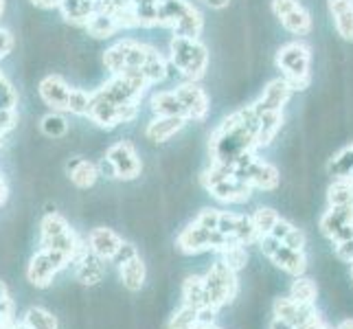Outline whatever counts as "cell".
I'll return each instance as SVG.
<instances>
[{"label": "cell", "mask_w": 353, "mask_h": 329, "mask_svg": "<svg viewBox=\"0 0 353 329\" xmlns=\"http://www.w3.org/2000/svg\"><path fill=\"white\" fill-rule=\"evenodd\" d=\"M7 297H9V290H7V286L3 281H0V301L7 299Z\"/></svg>", "instance_id": "cell-51"}, {"label": "cell", "mask_w": 353, "mask_h": 329, "mask_svg": "<svg viewBox=\"0 0 353 329\" xmlns=\"http://www.w3.org/2000/svg\"><path fill=\"white\" fill-rule=\"evenodd\" d=\"M327 9L340 38L353 42V0H327Z\"/></svg>", "instance_id": "cell-22"}, {"label": "cell", "mask_w": 353, "mask_h": 329, "mask_svg": "<svg viewBox=\"0 0 353 329\" xmlns=\"http://www.w3.org/2000/svg\"><path fill=\"white\" fill-rule=\"evenodd\" d=\"M200 182L215 200H220L224 204H243L252 196V189L246 182H241L233 174V169L224 163L213 161L211 167L200 176Z\"/></svg>", "instance_id": "cell-4"}, {"label": "cell", "mask_w": 353, "mask_h": 329, "mask_svg": "<svg viewBox=\"0 0 353 329\" xmlns=\"http://www.w3.org/2000/svg\"><path fill=\"white\" fill-rule=\"evenodd\" d=\"M283 128V112H263L259 114V130H257V150L268 148L276 134Z\"/></svg>", "instance_id": "cell-26"}, {"label": "cell", "mask_w": 353, "mask_h": 329, "mask_svg": "<svg viewBox=\"0 0 353 329\" xmlns=\"http://www.w3.org/2000/svg\"><path fill=\"white\" fill-rule=\"evenodd\" d=\"M336 329H353V319H347V321H343V323H340Z\"/></svg>", "instance_id": "cell-50"}, {"label": "cell", "mask_w": 353, "mask_h": 329, "mask_svg": "<svg viewBox=\"0 0 353 329\" xmlns=\"http://www.w3.org/2000/svg\"><path fill=\"white\" fill-rule=\"evenodd\" d=\"M169 66L176 68L187 81H200L209 68V48L200 38H182L174 35L169 42Z\"/></svg>", "instance_id": "cell-2"}, {"label": "cell", "mask_w": 353, "mask_h": 329, "mask_svg": "<svg viewBox=\"0 0 353 329\" xmlns=\"http://www.w3.org/2000/svg\"><path fill=\"white\" fill-rule=\"evenodd\" d=\"M202 281L206 292V306L213 310L228 306L237 297V272L230 270L222 259H217L209 268V272L202 277Z\"/></svg>", "instance_id": "cell-8"}, {"label": "cell", "mask_w": 353, "mask_h": 329, "mask_svg": "<svg viewBox=\"0 0 353 329\" xmlns=\"http://www.w3.org/2000/svg\"><path fill=\"white\" fill-rule=\"evenodd\" d=\"M90 108V92L83 88H70V97H68V114L75 117H86Z\"/></svg>", "instance_id": "cell-40"}, {"label": "cell", "mask_w": 353, "mask_h": 329, "mask_svg": "<svg viewBox=\"0 0 353 329\" xmlns=\"http://www.w3.org/2000/svg\"><path fill=\"white\" fill-rule=\"evenodd\" d=\"M40 130L48 139H62L68 132V119L64 112H55V110H51V112L42 117Z\"/></svg>", "instance_id": "cell-32"}, {"label": "cell", "mask_w": 353, "mask_h": 329, "mask_svg": "<svg viewBox=\"0 0 353 329\" xmlns=\"http://www.w3.org/2000/svg\"><path fill=\"white\" fill-rule=\"evenodd\" d=\"M121 243H123V237L105 226L90 230V235H88V250L97 255V257H101L103 261H110L114 257Z\"/></svg>", "instance_id": "cell-18"}, {"label": "cell", "mask_w": 353, "mask_h": 329, "mask_svg": "<svg viewBox=\"0 0 353 329\" xmlns=\"http://www.w3.org/2000/svg\"><path fill=\"white\" fill-rule=\"evenodd\" d=\"M66 172L70 182L77 189H90L97 178H99V169H97L94 163L86 161V158H70V163L66 165Z\"/></svg>", "instance_id": "cell-23"}, {"label": "cell", "mask_w": 353, "mask_h": 329, "mask_svg": "<svg viewBox=\"0 0 353 329\" xmlns=\"http://www.w3.org/2000/svg\"><path fill=\"white\" fill-rule=\"evenodd\" d=\"M351 281H353V266H351Z\"/></svg>", "instance_id": "cell-54"}, {"label": "cell", "mask_w": 353, "mask_h": 329, "mask_svg": "<svg viewBox=\"0 0 353 329\" xmlns=\"http://www.w3.org/2000/svg\"><path fill=\"white\" fill-rule=\"evenodd\" d=\"M161 3H167V0H158V5H161Z\"/></svg>", "instance_id": "cell-55"}, {"label": "cell", "mask_w": 353, "mask_h": 329, "mask_svg": "<svg viewBox=\"0 0 353 329\" xmlns=\"http://www.w3.org/2000/svg\"><path fill=\"white\" fill-rule=\"evenodd\" d=\"M228 167L233 169V174L241 182H246L250 189L274 191L279 187V180H281V176H279V169L272 163L263 161V158H257V156H254V152L239 156L237 161L233 165H228Z\"/></svg>", "instance_id": "cell-7"}, {"label": "cell", "mask_w": 353, "mask_h": 329, "mask_svg": "<svg viewBox=\"0 0 353 329\" xmlns=\"http://www.w3.org/2000/svg\"><path fill=\"white\" fill-rule=\"evenodd\" d=\"M217 230L222 235H226L233 243H241V246H248V243L257 241V233H254L250 217L246 215H237V213H228L220 211V219H217Z\"/></svg>", "instance_id": "cell-16"}, {"label": "cell", "mask_w": 353, "mask_h": 329, "mask_svg": "<svg viewBox=\"0 0 353 329\" xmlns=\"http://www.w3.org/2000/svg\"><path fill=\"white\" fill-rule=\"evenodd\" d=\"M270 9L281 22V27L292 35H307L314 27L310 11L301 5V0H272Z\"/></svg>", "instance_id": "cell-12"}, {"label": "cell", "mask_w": 353, "mask_h": 329, "mask_svg": "<svg viewBox=\"0 0 353 329\" xmlns=\"http://www.w3.org/2000/svg\"><path fill=\"white\" fill-rule=\"evenodd\" d=\"M196 329H222V327H217V325H198Z\"/></svg>", "instance_id": "cell-52"}, {"label": "cell", "mask_w": 353, "mask_h": 329, "mask_svg": "<svg viewBox=\"0 0 353 329\" xmlns=\"http://www.w3.org/2000/svg\"><path fill=\"white\" fill-rule=\"evenodd\" d=\"M7 196H9V189H7V182L3 178V174H0V206H3L7 202Z\"/></svg>", "instance_id": "cell-47"}, {"label": "cell", "mask_w": 353, "mask_h": 329, "mask_svg": "<svg viewBox=\"0 0 353 329\" xmlns=\"http://www.w3.org/2000/svg\"><path fill=\"white\" fill-rule=\"evenodd\" d=\"M176 246L180 252H185V255H200L206 250L220 252L226 246H233V241H230L226 235H222L217 228H206L193 219L191 224H187L180 230V235L176 239Z\"/></svg>", "instance_id": "cell-9"}, {"label": "cell", "mask_w": 353, "mask_h": 329, "mask_svg": "<svg viewBox=\"0 0 353 329\" xmlns=\"http://www.w3.org/2000/svg\"><path fill=\"white\" fill-rule=\"evenodd\" d=\"M257 130L259 117L252 106L239 108L233 114L222 119L211 134L209 150L215 163L233 165L239 156L257 152Z\"/></svg>", "instance_id": "cell-1"}, {"label": "cell", "mask_w": 353, "mask_h": 329, "mask_svg": "<svg viewBox=\"0 0 353 329\" xmlns=\"http://www.w3.org/2000/svg\"><path fill=\"white\" fill-rule=\"evenodd\" d=\"M14 35H11L7 29H0V59H5L11 51H14Z\"/></svg>", "instance_id": "cell-45"}, {"label": "cell", "mask_w": 353, "mask_h": 329, "mask_svg": "<svg viewBox=\"0 0 353 329\" xmlns=\"http://www.w3.org/2000/svg\"><path fill=\"white\" fill-rule=\"evenodd\" d=\"M189 121L185 117H154L145 128V139L152 143H167L178 132L185 130Z\"/></svg>", "instance_id": "cell-19"}, {"label": "cell", "mask_w": 353, "mask_h": 329, "mask_svg": "<svg viewBox=\"0 0 353 329\" xmlns=\"http://www.w3.org/2000/svg\"><path fill=\"white\" fill-rule=\"evenodd\" d=\"M70 224L66 222V217L64 215H59V213H46L44 219H42V224H40V237L42 241L44 239H51L55 235H62L64 230H68Z\"/></svg>", "instance_id": "cell-37"}, {"label": "cell", "mask_w": 353, "mask_h": 329, "mask_svg": "<svg viewBox=\"0 0 353 329\" xmlns=\"http://www.w3.org/2000/svg\"><path fill=\"white\" fill-rule=\"evenodd\" d=\"M86 31L92 35V38H110L117 31H121L119 22L114 20L112 14H108V11H97V14L86 22Z\"/></svg>", "instance_id": "cell-28"}, {"label": "cell", "mask_w": 353, "mask_h": 329, "mask_svg": "<svg viewBox=\"0 0 353 329\" xmlns=\"http://www.w3.org/2000/svg\"><path fill=\"white\" fill-rule=\"evenodd\" d=\"M156 57H161V53L150 44H143L137 40H121L103 53V66L105 70H110V75H119L125 68L143 70Z\"/></svg>", "instance_id": "cell-6"}, {"label": "cell", "mask_w": 353, "mask_h": 329, "mask_svg": "<svg viewBox=\"0 0 353 329\" xmlns=\"http://www.w3.org/2000/svg\"><path fill=\"white\" fill-rule=\"evenodd\" d=\"M139 27H158V0H130Z\"/></svg>", "instance_id": "cell-34"}, {"label": "cell", "mask_w": 353, "mask_h": 329, "mask_svg": "<svg viewBox=\"0 0 353 329\" xmlns=\"http://www.w3.org/2000/svg\"><path fill=\"white\" fill-rule=\"evenodd\" d=\"M70 83L59 77V75H46L40 86H38V92H40V99L55 110V112H64L68 114V97H70Z\"/></svg>", "instance_id": "cell-17"}, {"label": "cell", "mask_w": 353, "mask_h": 329, "mask_svg": "<svg viewBox=\"0 0 353 329\" xmlns=\"http://www.w3.org/2000/svg\"><path fill=\"white\" fill-rule=\"evenodd\" d=\"M169 329H196L198 327V310L191 306H182L172 319H169Z\"/></svg>", "instance_id": "cell-39"}, {"label": "cell", "mask_w": 353, "mask_h": 329, "mask_svg": "<svg viewBox=\"0 0 353 329\" xmlns=\"http://www.w3.org/2000/svg\"><path fill=\"white\" fill-rule=\"evenodd\" d=\"M279 217L281 215H279L274 209H270V206H261V209L254 211L250 215V222H252V228H254V233H257V237L270 235V230L276 224Z\"/></svg>", "instance_id": "cell-35"}, {"label": "cell", "mask_w": 353, "mask_h": 329, "mask_svg": "<svg viewBox=\"0 0 353 329\" xmlns=\"http://www.w3.org/2000/svg\"><path fill=\"white\" fill-rule=\"evenodd\" d=\"M276 68L281 77L290 83L292 90H305L312 83V48L310 44L294 40L288 42L276 51Z\"/></svg>", "instance_id": "cell-3"}, {"label": "cell", "mask_w": 353, "mask_h": 329, "mask_svg": "<svg viewBox=\"0 0 353 329\" xmlns=\"http://www.w3.org/2000/svg\"><path fill=\"white\" fill-rule=\"evenodd\" d=\"M270 329H294L290 323H285V321H279V319H272V323H270Z\"/></svg>", "instance_id": "cell-49"}, {"label": "cell", "mask_w": 353, "mask_h": 329, "mask_svg": "<svg viewBox=\"0 0 353 329\" xmlns=\"http://www.w3.org/2000/svg\"><path fill=\"white\" fill-rule=\"evenodd\" d=\"M327 172L332 174V178H349L353 174V143L332 158L330 165H327Z\"/></svg>", "instance_id": "cell-33"}, {"label": "cell", "mask_w": 353, "mask_h": 329, "mask_svg": "<svg viewBox=\"0 0 353 329\" xmlns=\"http://www.w3.org/2000/svg\"><path fill=\"white\" fill-rule=\"evenodd\" d=\"M70 261L64 257L62 252L40 248L33 255L29 268H27V279L35 288H48L53 283V279L59 270H64Z\"/></svg>", "instance_id": "cell-11"}, {"label": "cell", "mask_w": 353, "mask_h": 329, "mask_svg": "<svg viewBox=\"0 0 353 329\" xmlns=\"http://www.w3.org/2000/svg\"><path fill=\"white\" fill-rule=\"evenodd\" d=\"M22 323L29 329H57V319L44 308H31L24 314Z\"/></svg>", "instance_id": "cell-36"}, {"label": "cell", "mask_w": 353, "mask_h": 329, "mask_svg": "<svg viewBox=\"0 0 353 329\" xmlns=\"http://www.w3.org/2000/svg\"><path fill=\"white\" fill-rule=\"evenodd\" d=\"M182 299H185V306H191L196 310L209 308L206 306V292H204L202 277H187L185 279V283H182Z\"/></svg>", "instance_id": "cell-29"}, {"label": "cell", "mask_w": 353, "mask_h": 329, "mask_svg": "<svg viewBox=\"0 0 353 329\" xmlns=\"http://www.w3.org/2000/svg\"><path fill=\"white\" fill-rule=\"evenodd\" d=\"M3 14H5V0H0V18H3Z\"/></svg>", "instance_id": "cell-53"}, {"label": "cell", "mask_w": 353, "mask_h": 329, "mask_svg": "<svg viewBox=\"0 0 353 329\" xmlns=\"http://www.w3.org/2000/svg\"><path fill=\"white\" fill-rule=\"evenodd\" d=\"M292 94H294V90H292L290 83L283 77H276L272 81H268L261 97L250 106L254 112H257V117L263 112H283V108L292 99Z\"/></svg>", "instance_id": "cell-15"}, {"label": "cell", "mask_w": 353, "mask_h": 329, "mask_svg": "<svg viewBox=\"0 0 353 329\" xmlns=\"http://www.w3.org/2000/svg\"><path fill=\"white\" fill-rule=\"evenodd\" d=\"M103 3L105 0H62L59 11H62L68 22L86 27V22L97 14V11L103 9Z\"/></svg>", "instance_id": "cell-21"}, {"label": "cell", "mask_w": 353, "mask_h": 329, "mask_svg": "<svg viewBox=\"0 0 353 329\" xmlns=\"http://www.w3.org/2000/svg\"><path fill=\"white\" fill-rule=\"evenodd\" d=\"M334 252H336V257H338V259H343V261H347V263H353V239L334 243Z\"/></svg>", "instance_id": "cell-43"}, {"label": "cell", "mask_w": 353, "mask_h": 329, "mask_svg": "<svg viewBox=\"0 0 353 329\" xmlns=\"http://www.w3.org/2000/svg\"><path fill=\"white\" fill-rule=\"evenodd\" d=\"M220 255H222V261L235 272H239L241 268L248 263V250H246V246H241V243L226 246L224 250H220Z\"/></svg>", "instance_id": "cell-38"}, {"label": "cell", "mask_w": 353, "mask_h": 329, "mask_svg": "<svg viewBox=\"0 0 353 329\" xmlns=\"http://www.w3.org/2000/svg\"><path fill=\"white\" fill-rule=\"evenodd\" d=\"M29 3H31L33 7H38V9L48 11V9H59V5H62V0H29Z\"/></svg>", "instance_id": "cell-46"}, {"label": "cell", "mask_w": 353, "mask_h": 329, "mask_svg": "<svg viewBox=\"0 0 353 329\" xmlns=\"http://www.w3.org/2000/svg\"><path fill=\"white\" fill-rule=\"evenodd\" d=\"M105 161L112 167V174L119 180H134L143 172V163L137 148L130 141H119L105 152Z\"/></svg>", "instance_id": "cell-13"}, {"label": "cell", "mask_w": 353, "mask_h": 329, "mask_svg": "<svg viewBox=\"0 0 353 329\" xmlns=\"http://www.w3.org/2000/svg\"><path fill=\"white\" fill-rule=\"evenodd\" d=\"M259 241V248L270 259L276 268H281L283 272L292 275V277H301L305 272L307 268V259H305V252L303 250H294L285 246L283 241L274 239L272 235H263L257 239Z\"/></svg>", "instance_id": "cell-10"}, {"label": "cell", "mask_w": 353, "mask_h": 329, "mask_svg": "<svg viewBox=\"0 0 353 329\" xmlns=\"http://www.w3.org/2000/svg\"><path fill=\"white\" fill-rule=\"evenodd\" d=\"M178 99L185 108V117L187 121H196V123H202V121L209 117V110H211V99L206 90L200 86L198 81H185L180 83L178 88H174Z\"/></svg>", "instance_id": "cell-14"}, {"label": "cell", "mask_w": 353, "mask_h": 329, "mask_svg": "<svg viewBox=\"0 0 353 329\" xmlns=\"http://www.w3.org/2000/svg\"><path fill=\"white\" fill-rule=\"evenodd\" d=\"M119 275H121V281H123V286L130 292H139L145 283V275H148V270H145L143 259L137 255V257H132L130 261L119 266Z\"/></svg>", "instance_id": "cell-27"}, {"label": "cell", "mask_w": 353, "mask_h": 329, "mask_svg": "<svg viewBox=\"0 0 353 329\" xmlns=\"http://www.w3.org/2000/svg\"><path fill=\"white\" fill-rule=\"evenodd\" d=\"M305 241H307L305 233H303L301 228H296L294 224H292V228L288 230V235L283 237V243H285V246L294 248V250H303V248H305Z\"/></svg>", "instance_id": "cell-41"}, {"label": "cell", "mask_w": 353, "mask_h": 329, "mask_svg": "<svg viewBox=\"0 0 353 329\" xmlns=\"http://www.w3.org/2000/svg\"><path fill=\"white\" fill-rule=\"evenodd\" d=\"M217 219H220V211H217V209H204L196 217V222L206 226V228H217Z\"/></svg>", "instance_id": "cell-44"}, {"label": "cell", "mask_w": 353, "mask_h": 329, "mask_svg": "<svg viewBox=\"0 0 353 329\" xmlns=\"http://www.w3.org/2000/svg\"><path fill=\"white\" fill-rule=\"evenodd\" d=\"M316 295H319V288L307 277H294V283L290 288V299L299 303V306H314Z\"/></svg>", "instance_id": "cell-30"}, {"label": "cell", "mask_w": 353, "mask_h": 329, "mask_svg": "<svg viewBox=\"0 0 353 329\" xmlns=\"http://www.w3.org/2000/svg\"><path fill=\"white\" fill-rule=\"evenodd\" d=\"M150 108L154 117H185V108H182L176 90H158L152 94Z\"/></svg>", "instance_id": "cell-25"}, {"label": "cell", "mask_w": 353, "mask_h": 329, "mask_svg": "<svg viewBox=\"0 0 353 329\" xmlns=\"http://www.w3.org/2000/svg\"><path fill=\"white\" fill-rule=\"evenodd\" d=\"M137 246H132V243L130 241H123V243H121V246H119V250H117V255H114V257L110 259L112 263H117V266H121V263H125V261H130L132 257H137Z\"/></svg>", "instance_id": "cell-42"}, {"label": "cell", "mask_w": 353, "mask_h": 329, "mask_svg": "<svg viewBox=\"0 0 353 329\" xmlns=\"http://www.w3.org/2000/svg\"><path fill=\"white\" fill-rule=\"evenodd\" d=\"M158 27L172 29L182 38H200L204 31V18L189 0H167L158 5Z\"/></svg>", "instance_id": "cell-5"}, {"label": "cell", "mask_w": 353, "mask_h": 329, "mask_svg": "<svg viewBox=\"0 0 353 329\" xmlns=\"http://www.w3.org/2000/svg\"><path fill=\"white\" fill-rule=\"evenodd\" d=\"M75 275H77V281L81 286H97L99 281H103V275H105V261L101 257L92 255L88 248L81 252V257H77L75 261Z\"/></svg>", "instance_id": "cell-20"}, {"label": "cell", "mask_w": 353, "mask_h": 329, "mask_svg": "<svg viewBox=\"0 0 353 329\" xmlns=\"http://www.w3.org/2000/svg\"><path fill=\"white\" fill-rule=\"evenodd\" d=\"M204 5H209L211 9H226L230 0H204Z\"/></svg>", "instance_id": "cell-48"}, {"label": "cell", "mask_w": 353, "mask_h": 329, "mask_svg": "<svg viewBox=\"0 0 353 329\" xmlns=\"http://www.w3.org/2000/svg\"><path fill=\"white\" fill-rule=\"evenodd\" d=\"M330 206H353V182L349 178H334L327 191Z\"/></svg>", "instance_id": "cell-31"}, {"label": "cell", "mask_w": 353, "mask_h": 329, "mask_svg": "<svg viewBox=\"0 0 353 329\" xmlns=\"http://www.w3.org/2000/svg\"><path fill=\"white\" fill-rule=\"evenodd\" d=\"M351 222H353V206H330L323 213L319 228L327 239H332L340 228H345Z\"/></svg>", "instance_id": "cell-24"}]
</instances>
